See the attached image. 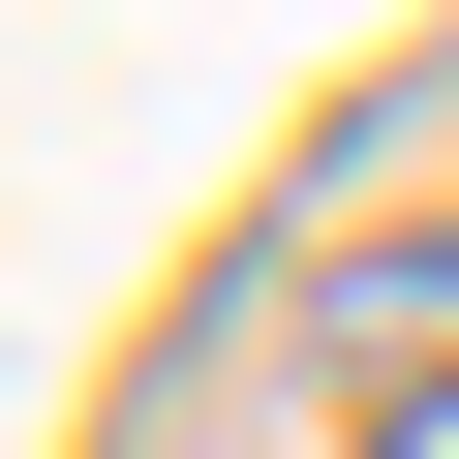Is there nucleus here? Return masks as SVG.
Instances as JSON below:
<instances>
[{"label":"nucleus","mask_w":459,"mask_h":459,"mask_svg":"<svg viewBox=\"0 0 459 459\" xmlns=\"http://www.w3.org/2000/svg\"><path fill=\"white\" fill-rule=\"evenodd\" d=\"M368 459H459V368H429V398H368Z\"/></svg>","instance_id":"nucleus-1"}]
</instances>
